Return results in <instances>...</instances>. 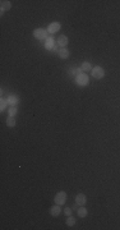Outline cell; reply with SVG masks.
Instances as JSON below:
<instances>
[{
    "label": "cell",
    "instance_id": "cell-19",
    "mask_svg": "<svg viewBox=\"0 0 120 230\" xmlns=\"http://www.w3.org/2000/svg\"><path fill=\"white\" fill-rule=\"evenodd\" d=\"M64 214L66 215V216H70L72 215V208H69V207H66L65 210H64Z\"/></svg>",
    "mask_w": 120,
    "mask_h": 230
},
{
    "label": "cell",
    "instance_id": "cell-8",
    "mask_svg": "<svg viewBox=\"0 0 120 230\" xmlns=\"http://www.w3.org/2000/svg\"><path fill=\"white\" fill-rule=\"evenodd\" d=\"M54 42H55L54 38H52V37H47L45 40V49L46 50H52V49H54V46L56 45V44H54Z\"/></svg>",
    "mask_w": 120,
    "mask_h": 230
},
{
    "label": "cell",
    "instance_id": "cell-10",
    "mask_svg": "<svg viewBox=\"0 0 120 230\" xmlns=\"http://www.w3.org/2000/svg\"><path fill=\"white\" fill-rule=\"evenodd\" d=\"M60 212H61V208L59 207V205H55V206H52V207L50 208V215H51V216H59Z\"/></svg>",
    "mask_w": 120,
    "mask_h": 230
},
{
    "label": "cell",
    "instance_id": "cell-12",
    "mask_svg": "<svg viewBox=\"0 0 120 230\" xmlns=\"http://www.w3.org/2000/svg\"><path fill=\"white\" fill-rule=\"evenodd\" d=\"M0 5H1V12L9 10L10 7H12L10 1H7V0H1V1H0Z\"/></svg>",
    "mask_w": 120,
    "mask_h": 230
},
{
    "label": "cell",
    "instance_id": "cell-3",
    "mask_svg": "<svg viewBox=\"0 0 120 230\" xmlns=\"http://www.w3.org/2000/svg\"><path fill=\"white\" fill-rule=\"evenodd\" d=\"M54 201H55V203H56V205H59V206L64 205V203H65V201H66V193H65L64 191H61V192H59V193H56V196H55Z\"/></svg>",
    "mask_w": 120,
    "mask_h": 230
},
{
    "label": "cell",
    "instance_id": "cell-6",
    "mask_svg": "<svg viewBox=\"0 0 120 230\" xmlns=\"http://www.w3.org/2000/svg\"><path fill=\"white\" fill-rule=\"evenodd\" d=\"M68 42H69L68 37H66L65 35H60L59 38H58V44H56V45H58V46H60V48L63 49V48H65V46L68 45Z\"/></svg>",
    "mask_w": 120,
    "mask_h": 230
},
{
    "label": "cell",
    "instance_id": "cell-13",
    "mask_svg": "<svg viewBox=\"0 0 120 230\" xmlns=\"http://www.w3.org/2000/svg\"><path fill=\"white\" fill-rule=\"evenodd\" d=\"M81 69H82V72H89V70H92L91 63H89V61H84V63H82Z\"/></svg>",
    "mask_w": 120,
    "mask_h": 230
},
{
    "label": "cell",
    "instance_id": "cell-18",
    "mask_svg": "<svg viewBox=\"0 0 120 230\" xmlns=\"http://www.w3.org/2000/svg\"><path fill=\"white\" fill-rule=\"evenodd\" d=\"M7 105H8V100L1 99V105H0V110L4 111V110H5V108H7Z\"/></svg>",
    "mask_w": 120,
    "mask_h": 230
},
{
    "label": "cell",
    "instance_id": "cell-15",
    "mask_svg": "<svg viewBox=\"0 0 120 230\" xmlns=\"http://www.w3.org/2000/svg\"><path fill=\"white\" fill-rule=\"evenodd\" d=\"M78 216L79 217H86L87 216V210L84 207H79L78 208Z\"/></svg>",
    "mask_w": 120,
    "mask_h": 230
},
{
    "label": "cell",
    "instance_id": "cell-5",
    "mask_svg": "<svg viewBox=\"0 0 120 230\" xmlns=\"http://www.w3.org/2000/svg\"><path fill=\"white\" fill-rule=\"evenodd\" d=\"M60 27H61V24H60L59 22H52V23H50V24H49L47 32H49V33H55V32L59 31Z\"/></svg>",
    "mask_w": 120,
    "mask_h": 230
},
{
    "label": "cell",
    "instance_id": "cell-16",
    "mask_svg": "<svg viewBox=\"0 0 120 230\" xmlns=\"http://www.w3.org/2000/svg\"><path fill=\"white\" fill-rule=\"evenodd\" d=\"M74 224H75V219H74V217H72V215L68 216V219H66V225H68V226H73Z\"/></svg>",
    "mask_w": 120,
    "mask_h": 230
},
{
    "label": "cell",
    "instance_id": "cell-9",
    "mask_svg": "<svg viewBox=\"0 0 120 230\" xmlns=\"http://www.w3.org/2000/svg\"><path fill=\"white\" fill-rule=\"evenodd\" d=\"M8 104L9 105H12V106H16V105H18V102H19V99L17 96H14V95H10V96H8Z\"/></svg>",
    "mask_w": 120,
    "mask_h": 230
},
{
    "label": "cell",
    "instance_id": "cell-7",
    "mask_svg": "<svg viewBox=\"0 0 120 230\" xmlns=\"http://www.w3.org/2000/svg\"><path fill=\"white\" fill-rule=\"evenodd\" d=\"M87 202L86 199V196H84L83 193H79L77 197H75V203H77V206H84Z\"/></svg>",
    "mask_w": 120,
    "mask_h": 230
},
{
    "label": "cell",
    "instance_id": "cell-4",
    "mask_svg": "<svg viewBox=\"0 0 120 230\" xmlns=\"http://www.w3.org/2000/svg\"><path fill=\"white\" fill-rule=\"evenodd\" d=\"M75 81H77L78 86H86V84H88V76L87 74H83V73H81V74L77 76V78H75Z\"/></svg>",
    "mask_w": 120,
    "mask_h": 230
},
{
    "label": "cell",
    "instance_id": "cell-2",
    "mask_svg": "<svg viewBox=\"0 0 120 230\" xmlns=\"http://www.w3.org/2000/svg\"><path fill=\"white\" fill-rule=\"evenodd\" d=\"M47 29H43V28H36L33 31V36L37 38V40H46L47 38Z\"/></svg>",
    "mask_w": 120,
    "mask_h": 230
},
{
    "label": "cell",
    "instance_id": "cell-17",
    "mask_svg": "<svg viewBox=\"0 0 120 230\" xmlns=\"http://www.w3.org/2000/svg\"><path fill=\"white\" fill-rule=\"evenodd\" d=\"M17 113H18V109H17L16 106H10V108H9V115H10V116L17 115Z\"/></svg>",
    "mask_w": 120,
    "mask_h": 230
},
{
    "label": "cell",
    "instance_id": "cell-1",
    "mask_svg": "<svg viewBox=\"0 0 120 230\" xmlns=\"http://www.w3.org/2000/svg\"><path fill=\"white\" fill-rule=\"evenodd\" d=\"M91 74H92L93 78L101 79V78H104V76H105V70H104V68H101L100 65H98V67L92 68V70H91Z\"/></svg>",
    "mask_w": 120,
    "mask_h": 230
},
{
    "label": "cell",
    "instance_id": "cell-11",
    "mask_svg": "<svg viewBox=\"0 0 120 230\" xmlns=\"http://www.w3.org/2000/svg\"><path fill=\"white\" fill-rule=\"evenodd\" d=\"M58 54H59V58H61V59H68L69 55H70V52H69L68 49L63 48V49L59 50V52H58Z\"/></svg>",
    "mask_w": 120,
    "mask_h": 230
},
{
    "label": "cell",
    "instance_id": "cell-14",
    "mask_svg": "<svg viewBox=\"0 0 120 230\" xmlns=\"http://www.w3.org/2000/svg\"><path fill=\"white\" fill-rule=\"evenodd\" d=\"M7 125L8 127H14V125H16V118H14V116H8L7 118Z\"/></svg>",
    "mask_w": 120,
    "mask_h": 230
}]
</instances>
